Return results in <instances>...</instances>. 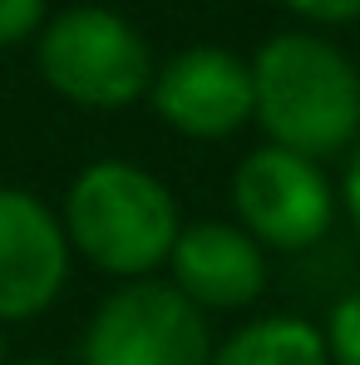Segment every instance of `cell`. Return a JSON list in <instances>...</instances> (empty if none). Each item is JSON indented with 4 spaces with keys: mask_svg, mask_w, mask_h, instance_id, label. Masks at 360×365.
Listing matches in <instances>:
<instances>
[{
    "mask_svg": "<svg viewBox=\"0 0 360 365\" xmlns=\"http://www.w3.org/2000/svg\"><path fill=\"white\" fill-rule=\"evenodd\" d=\"M45 20H50V0H0V50L40 35Z\"/></svg>",
    "mask_w": 360,
    "mask_h": 365,
    "instance_id": "cell-11",
    "label": "cell"
},
{
    "mask_svg": "<svg viewBox=\"0 0 360 365\" xmlns=\"http://www.w3.org/2000/svg\"><path fill=\"white\" fill-rule=\"evenodd\" d=\"M207 365H331L321 326L306 316H257L237 326Z\"/></svg>",
    "mask_w": 360,
    "mask_h": 365,
    "instance_id": "cell-9",
    "label": "cell"
},
{
    "mask_svg": "<svg viewBox=\"0 0 360 365\" xmlns=\"http://www.w3.org/2000/svg\"><path fill=\"white\" fill-rule=\"evenodd\" d=\"M0 365H5V331H0Z\"/></svg>",
    "mask_w": 360,
    "mask_h": 365,
    "instance_id": "cell-15",
    "label": "cell"
},
{
    "mask_svg": "<svg viewBox=\"0 0 360 365\" xmlns=\"http://www.w3.org/2000/svg\"><path fill=\"white\" fill-rule=\"evenodd\" d=\"M69 252H79L104 277H153L182 232L173 187L128 158H99L79 168L60 207Z\"/></svg>",
    "mask_w": 360,
    "mask_h": 365,
    "instance_id": "cell-2",
    "label": "cell"
},
{
    "mask_svg": "<svg viewBox=\"0 0 360 365\" xmlns=\"http://www.w3.org/2000/svg\"><path fill=\"white\" fill-rule=\"evenodd\" d=\"M69 257L60 212L30 187H0V326L35 321L60 302Z\"/></svg>",
    "mask_w": 360,
    "mask_h": 365,
    "instance_id": "cell-7",
    "label": "cell"
},
{
    "mask_svg": "<svg viewBox=\"0 0 360 365\" xmlns=\"http://www.w3.org/2000/svg\"><path fill=\"white\" fill-rule=\"evenodd\" d=\"M5 365H60V361H5Z\"/></svg>",
    "mask_w": 360,
    "mask_h": 365,
    "instance_id": "cell-14",
    "label": "cell"
},
{
    "mask_svg": "<svg viewBox=\"0 0 360 365\" xmlns=\"http://www.w3.org/2000/svg\"><path fill=\"white\" fill-rule=\"evenodd\" d=\"M232 212L262 252H306L331 232L341 197L321 163L262 143L232 173Z\"/></svg>",
    "mask_w": 360,
    "mask_h": 365,
    "instance_id": "cell-5",
    "label": "cell"
},
{
    "mask_svg": "<svg viewBox=\"0 0 360 365\" xmlns=\"http://www.w3.org/2000/svg\"><path fill=\"white\" fill-rule=\"evenodd\" d=\"M173 292L207 311H242L267 292V252L237 222H192L182 227L173 252Z\"/></svg>",
    "mask_w": 360,
    "mask_h": 365,
    "instance_id": "cell-8",
    "label": "cell"
},
{
    "mask_svg": "<svg viewBox=\"0 0 360 365\" xmlns=\"http://www.w3.org/2000/svg\"><path fill=\"white\" fill-rule=\"evenodd\" d=\"M292 15L316 20V25H351L360 20V0H282Z\"/></svg>",
    "mask_w": 360,
    "mask_h": 365,
    "instance_id": "cell-12",
    "label": "cell"
},
{
    "mask_svg": "<svg viewBox=\"0 0 360 365\" xmlns=\"http://www.w3.org/2000/svg\"><path fill=\"white\" fill-rule=\"evenodd\" d=\"M212 331L197 306L168 282H123L94 306L79 365H207Z\"/></svg>",
    "mask_w": 360,
    "mask_h": 365,
    "instance_id": "cell-4",
    "label": "cell"
},
{
    "mask_svg": "<svg viewBox=\"0 0 360 365\" xmlns=\"http://www.w3.org/2000/svg\"><path fill=\"white\" fill-rule=\"evenodd\" d=\"M321 341H326L331 365H360V292H346L331 306V316L321 326Z\"/></svg>",
    "mask_w": 360,
    "mask_h": 365,
    "instance_id": "cell-10",
    "label": "cell"
},
{
    "mask_svg": "<svg viewBox=\"0 0 360 365\" xmlns=\"http://www.w3.org/2000/svg\"><path fill=\"white\" fill-rule=\"evenodd\" d=\"M40 79L79 109H128L153 84L148 40L104 5H69L40 25L35 40Z\"/></svg>",
    "mask_w": 360,
    "mask_h": 365,
    "instance_id": "cell-3",
    "label": "cell"
},
{
    "mask_svg": "<svg viewBox=\"0 0 360 365\" xmlns=\"http://www.w3.org/2000/svg\"><path fill=\"white\" fill-rule=\"evenodd\" d=\"M336 197H341V207L351 212V222H356V232H360V138L351 143V153H346V168H341Z\"/></svg>",
    "mask_w": 360,
    "mask_h": 365,
    "instance_id": "cell-13",
    "label": "cell"
},
{
    "mask_svg": "<svg viewBox=\"0 0 360 365\" xmlns=\"http://www.w3.org/2000/svg\"><path fill=\"white\" fill-rule=\"evenodd\" d=\"M252 69V119L267 143L292 148L311 163L351 153L360 138V69L346 50L311 30L272 35Z\"/></svg>",
    "mask_w": 360,
    "mask_h": 365,
    "instance_id": "cell-1",
    "label": "cell"
},
{
    "mask_svg": "<svg viewBox=\"0 0 360 365\" xmlns=\"http://www.w3.org/2000/svg\"><path fill=\"white\" fill-rule=\"evenodd\" d=\"M148 99L173 133L217 143L252 123V69L222 45H192L153 69Z\"/></svg>",
    "mask_w": 360,
    "mask_h": 365,
    "instance_id": "cell-6",
    "label": "cell"
}]
</instances>
